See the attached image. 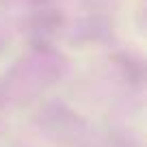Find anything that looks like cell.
Wrapping results in <instances>:
<instances>
[]
</instances>
